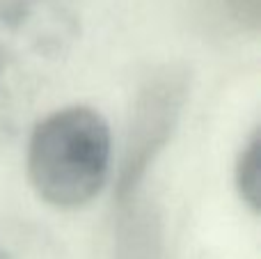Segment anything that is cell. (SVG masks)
I'll return each mask as SVG.
<instances>
[{
    "instance_id": "obj_7",
    "label": "cell",
    "mask_w": 261,
    "mask_h": 259,
    "mask_svg": "<svg viewBox=\"0 0 261 259\" xmlns=\"http://www.w3.org/2000/svg\"><path fill=\"white\" fill-rule=\"evenodd\" d=\"M229 12L241 25L257 30L261 21V0H225Z\"/></svg>"
},
{
    "instance_id": "obj_2",
    "label": "cell",
    "mask_w": 261,
    "mask_h": 259,
    "mask_svg": "<svg viewBox=\"0 0 261 259\" xmlns=\"http://www.w3.org/2000/svg\"><path fill=\"white\" fill-rule=\"evenodd\" d=\"M113 161L110 126L90 106H64L32 126L25 172L32 191L53 209H81L106 186Z\"/></svg>"
},
{
    "instance_id": "obj_5",
    "label": "cell",
    "mask_w": 261,
    "mask_h": 259,
    "mask_svg": "<svg viewBox=\"0 0 261 259\" xmlns=\"http://www.w3.org/2000/svg\"><path fill=\"white\" fill-rule=\"evenodd\" d=\"M234 182L239 197L252 214L261 211V131L254 128L236 156Z\"/></svg>"
},
{
    "instance_id": "obj_6",
    "label": "cell",
    "mask_w": 261,
    "mask_h": 259,
    "mask_svg": "<svg viewBox=\"0 0 261 259\" xmlns=\"http://www.w3.org/2000/svg\"><path fill=\"white\" fill-rule=\"evenodd\" d=\"M41 248V232L30 223L0 218V259H32Z\"/></svg>"
},
{
    "instance_id": "obj_1",
    "label": "cell",
    "mask_w": 261,
    "mask_h": 259,
    "mask_svg": "<svg viewBox=\"0 0 261 259\" xmlns=\"http://www.w3.org/2000/svg\"><path fill=\"white\" fill-rule=\"evenodd\" d=\"M62 0H0V142L21 133L78 41Z\"/></svg>"
},
{
    "instance_id": "obj_4",
    "label": "cell",
    "mask_w": 261,
    "mask_h": 259,
    "mask_svg": "<svg viewBox=\"0 0 261 259\" xmlns=\"http://www.w3.org/2000/svg\"><path fill=\"white\" fill-rule=\"evenodd\" d=\"M113 227V259H163V218L144 191L119 197Z\"/></svg>"
},
{
    "instance_id": "obj_3",
    "label": "cell",
    "mask_w": 261,
    "mask_h": 259,
    "mask_svg": "<svg viewBox=\"0 0 261 259\" xmlns=\"http://www.w3.org/2000/svg\"><path fill=\"white\" fill-rule=\"evenodd\" d=\"M188 99V73L167 64L149 73L138 90L130 126L115 182V200L144 191V179L170 145Z\"/></svg>"
}]
</instances>
